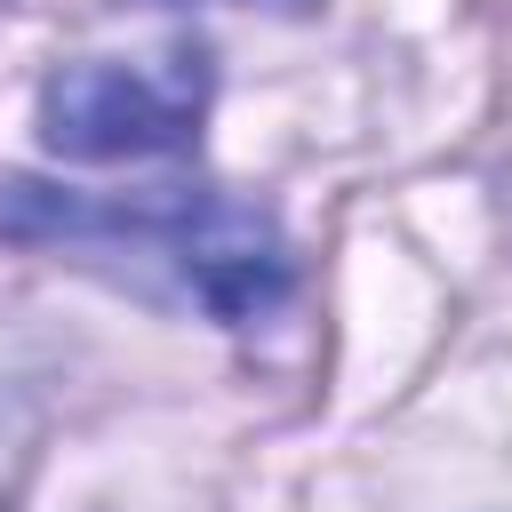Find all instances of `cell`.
Masks as SVG:
<instances>
[{"mask_svg":"<svg viewBox=\"0 0 512 512\" xmlns=\"http://www.w3.org/2000/svg\"><path fill=\"white\" fill-rule=\"evenodd\" d=\"M208 120V56L168 48L152 64L88 56L40 88V136L64 160H152L184 152Z\"/></svg>","mask_w":512,"mask_h":512,"instance_id":"1","label":"cell"}]
</instances>
